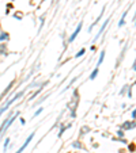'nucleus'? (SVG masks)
<instances>
[{"instance_id":"nucleus-11","label":"nucleus","mask_w":136,"mask_h":153,"mask_svg":"<svg viewBox=\"0 0 136 153\" xmlns=\"http://www.w3.org/2000/svg\"><path fill=\"white\" fill-rule=\"evenodd\" d=\"M7 38H8V34H7V33H3V34L0 35V42H3V41L7 39Z\"/></svg>"},{"instance_id":"nucleus-2","label":"nucleus","mask_w":136,"mask_h":153,"mask_svg":"<svg viewBox=\"0 0 136 153\" xmlns=\"http://www.w3.org/2000/svg\"><path fill=\"white\" fill-rule=\"evenodd\" d=\"M34 134H35V131H33V133L30 134L29 137H27V140H26V141H25V144L22 145V146H20L19 149H18V150H17V152H15V153H22V152H23V150L26 149V146H27V145H29V142H30V141H32V140H33V137H34Z\"/></svg>"},{"instance_id":"nucleus-12","label":"nucleus","mask_w":136,"mask_h":153,"mask_svg":"<svg viewBox=\"0 0 136 153\" xmlns=\"http://www.w3.org/2000/svg\"><path fill=\"white\" fill-rule=\"evenodd\" d=\"M42 111H44V107H40V108H38V110L34 113V117H38L41 113H42Z\"/></svg>"},{"instance_id":"nucleus-3","label":"nucleus","mask_w":136,"mask_h":153,"mask_svg":"<svg viewBox=\"0 0 136 153\" xmlns=\"http://www.w3.org/2000/svg\"><path fill=\"white\" fill-rule=\"evenodd\" d=\"M82 26H83V23H82V22H80V23L78 25V27H76V30H75V31L72 33V35H71V37L68 38V42H74V41H75V38L78 37V35H79V33H80V30H82Z\"/></svg>"},{"instance_id":"nucleus-13","label":"nucleus","mask_w":136,"mask_h":153,"mask_svg":"<svg viewBox=\"0 0 136 153\" xmlns=\"http://www.w3.org/2000/svg\"><path fill=\"white\" fill-rule=\"evenodd\" d=\"M8 145H10V138H7L6 141H4V152L7 150V148H8Z\"/></svg>"},{"instance_id":"nucleus-7","label":"nucleus","mask_w":136,"mask_h":153,"mask_svg":"<svg viewBox=\"0 0 136 153\" xmlns=\"http://www.w3.org/2000/svg\"><path fill=\"white\" fill-rule=\"evenodd\" d=\"M127 14H128V11H125L124 15H122V18H121V20L119 22V27H122V26H124V23H125V16H127Z\"/></svg>"},{"instance_id":"nucleus-17","label":"nucleus","mask_w":136,"mask_h":153,"mask_svg":"<svg viewBox=\"0 0 136 153\" xmlns=\"http://www.w3.org/2000/svg\"><path fill=\"white\" fill-rule=\"evenodd\" d=\"M20 123H22V125H25V123H26V121H25L23 118H20Z\"/></svg>"},{"instance_id":"nucleus-10","label":"nucleus","mask_w":136,"mask_h":153,"mask_svg":"<svg viewBox=\"0 0 136 153\" xmlns=\"http://www.w3.org/2000/svg\"><path fill=\"white\" fill-rule=\"evenodd\" d=\"M84 52H86V50H84V49H80V50H79V52H78V53H76V54H75V57H76V58L82 57V56L84 54Z\"/></svg>"},{"instance_id":"nucleus-8","label":"nucleus","mask_w":136,"mask_h":153,"mask_svg":"<svg viewBox=\"0 0 136 153\" xmlns=\"http://www.w3.org/2000/svg\"><path fill=\"white\" fill-rule=\"evenodd\" d=\"M67 127H70V125H68V126H64V125H63V126L60 127V131H59V137H61V136H63V133H64V131H65V129H67Z\"/></svg>"},{"instance_id":"nucleus-9","label":"nucleus","mask_w":136,"mask_h":153,"mask_svg":"<svg viewBox=\"0 0 136 153\" xmlns=\"http://www.w3.org/2000/svg\"><path fill=\"white\" fill-rule=\"evenodd\" d=\"M12 85H14V81H11V83H10V84H8V87H7L6 90H4L3 95H6V94H7V92H8V91H10V90H11V88H12Z\"/></svg>"},{"instance_id":"nucleus-14","label":"nucleus","mask_w":136,"mask_h":153,"mask_svg":"<svg viewBox=\"0 0 136 153\" xmlns=\"http://www.w3.org/2000/svg\"><path fill=\"white\" fill-rule=\"evenodd\" d=\"M122 127H124V129H127V127H133V122H132V123L127 122V123H124V126H122Z\"/></svg>"},{"instance_id":"nucleus-5","label":"nucleus","mask_w":136,"mask_h":153,"mask_svg":"<svg viewBox=\"0 0 136 153\" xmlns=\"http://www.w3.org/2000/svg\"><path fill=\"white\" fill-rule=\"evenodd\" d=\"M98 72H99V67H95V69L91 72V75H90V80H94V79L97 77V75H98Z\"/></svg>"},{"instance_id":"nucleus-1","label":"nucleus","mask_w":136,"mask_h":153,"mask_svg":"<svg viewBox=\"0 0 136 153\" xmlns=\"http://www.w3.org/2000/svg\"><path fill=\"white\" fill-rule=\"evenodd\" d=\"M23 94H25V90L19 91V92H18V94H17V95H15V96H14V98H12V99H11V100H8V102H7V103H6V106H4V107H2V108H0V115H2V114H3V113H4V111H7V110H8V107H10V106H11V104H12V103H14V102H17V100H18V99H19V98H20V96H23Z\"/></svg>"},{"instance_id":"nucleus-6","label":"nucleus","mask_w":136,"mask_h":153,"mask_svg":"<svg viewBox=\"0 0 136 153\" xmlns=\"http://www.w3.org/2000/svg\"><path fill=\"white\" fill-rule=\"evenodd\" d=\"M104 58H105V50H102L101 54H99V60H98V64H97V67H99V65L104 62Z\"/></svg>"},{"instance_id":"nucleus-16","label":"nucleus","mask_w":136,"mask_h":153,"mask_svg":"<svg viewBox=\"0 0 136 153\" xmlns=\"http://www.w3.org/2000/svg\"><path fill=\"white\" fill-rule=\"evenodd\" d=\"M131 115H132V118L135 119V115H136V111L135 110H132V114H131Z\"/></svg>"},{"instance_id":"nucleus-15","label":"nucleus","mask_w":136,"mask_h":153,"mask_svg":"<svg viewBox=\"0 0 136 153\" xmlns=\"http://www.w3.org/2000/svg\"><path fill=\"white\" fill-rule=\"evenodd\" d=\"M74 146H75V148H80V144H78V142H74Z\"/></svg>"},{"instance_id":"nucleus-4","label":"nucleus","mask_w":136,"mask_h":153,"mask_svg":"<svg viewBox=\"0 0 136 153\" xmlns=\"http://www.w3.org/2000/svg\"><path fill=\"white\" fill-rule=\"evenodd\" d=\"M109 22H110V19H106V20H105V22H104V23H102V26H101V29H99L98 34H97V35H95V38H94V42H95V41L98 39V37H99V35H101L102 33H104V30L106 29V26H107V23H109Z\"/></svg>"}]
</instances>
